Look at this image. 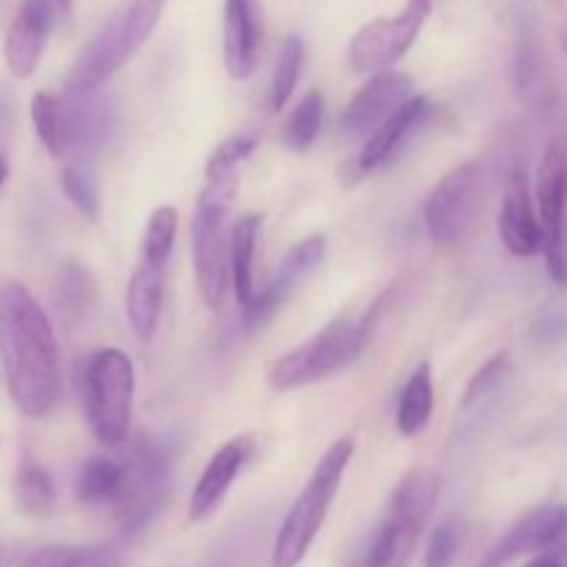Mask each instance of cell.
<instances>
[{
	"instance_id": "1",
	"label": "cell",
	"mask_w": 567,
	"mask_h": 567,
	"mask_svg": "<svg viewBox=\"0 0 567 567\" xmlns=\"http://www.w3.org/2000/svg\"><path fill=\"white\" fill-rule=\"evenodd\" d=\"M0 360L17 410L44 419L61 396L59 343L48 313L17 280L0 286Z\"/></svg>"
},
{
	"instance_id": "2",
	"label": "cell",
	"mask_w": 567,
	"mask_h": 567,
	"mask_svg": "<svg viewBox=\"0 0 567 567\" xmlns=\"http://www.w3.org/2000/svg\"><path fill=\"white\" fill-rule=\"evenodd\" d=\"M238 188V164L210 155L205 169V186L199 192L192 219L194 271H197L199 297L208 308H225L230 291V214Z\"/></svg>"
},
{
	"instance_id": "3",
	"label": "cell",
	"mask_w": 567,
	"mask_h": 567,
	"mask_svg": "<svg viewBox=\"0 0 567 567\" xmlns=\"http://www.w3.org/2000/svg\"><path fill=\"white\" fill-rule=\"evenodd\" d=\"M164 6L166 0H122L97 37L78 53L66 75V94L97 92L153 37Z\"/></svg>"
},
{
	"instance_id": "4",
	"label": "cell",
	"mask_w": 567,
	"mask_h": 567,
	"mask_svg": "<svg viewBox=\"0 0 567 567\" xmlns=\"http://www.w3.org/2000/svg\"><path fill=\"white\" fill-rule=\"evenodd\" d=\"M441 476L430 465L410 468L391 496L380 526L371 535L369 548L358 567H408L419 537L435 509Z\"/></svg>"
},
{
	"instance_id": "5",
	"label": "cell",
	"mask_w": 567,
	"mask_h": 567,
	"mask_svg": "<svg viewBox=\"0 0 567 567\" xmlns=\"http://www.w3.org/2000/svg\"><path fill=\"white\" fill-rule=\"evenodd\" d=\"M354 454V437L343 435L321 454L316 463L313 474H310L308 485L299 493L293 507L288 509L286 520H282L280 532H277L275 548H271V567H297L308 557L310 546L319 537L321 524H324L327 513L332 507L338 487H341L343 474H347L349 463Z\"/></svg>"
},
{
	"instance_id": "6",
	"label": "cell",
	"mask_w": 567,
	"mask_h": 567,
	"mask_svg": "<svg viewBox=\"0 0 567 567\" xmlns=\"http://www.w3.org/2000/svg\"><path fill=\"white\" fill-rule=\"evenodd\" d=\"M133 393H136L133 360L114 347L92 352L83 369V402H86L89 430L103 446L116 449L127 441Z\"/></svg>"
},
{
	"instance_id": "7",
	"label": "cell",
	"mask_w": 567,
	"mask_h": 567,
	"mask_svg": "<svg viewBox=\"0 0 567 567\" xmlns=\"http://www.w3.org/2000/svg\"><path fill=\"white\" fill-rule=\"evenodd\" d=\"M365 341H369L365 319L330 321L324 330H319L313 338H308V341L293 347L291 352H286L271 363L269 388L277 393H288L327 380V377L349 369L360 358Z\"/></svg>"
},
{
	"instance_id": "8",
	"label": "cell",
	"mask_w": 567,
	"mask_h": 567,
	"mask_svg": "<svg viewBox=\"0 0 567 567\" xmlns=\"http://www.w3.org/2000/svg\"><path fill=\"white\" fill-rule=\"evenodd\" d=\"M125 480H122L120 498L114 502L116 520L125 537L142 535L150 526L153 515L158 513L166 498V482H169L172 460L164 443L153 437H138L127 463H122Z\"/></svg>"
},
{
	"instance_id": "9",
	"label": "cell",
	"mask_w": 567,
	"mask_h": 567,
	"mask_svg": "<svg viewBox=\"0 0 567 567\" xmlns=\"http://www.w3.org/2000/svg\"><path fill=\"white\" fill-rule=\"evenodd\" d=\"M535 197L546 271L559 288H567V153L559 142H551L543 153Z\"/></svg>"
},
{
	"instance_id": "10",
	"label": "cell",
	"mask_w": 567,
	"mask_h": 567,
	"mask_svg": "<svg viewBox=\"0 0 567 567\" xmlns=\"http://www.w3.org/2000/svg\"><path fill=\"white\" fill-rule=\"evenodd\" d=\"M435 0H408L396 17H380L360 28L349 42V64L358 72L391 70L419 39Z\"/></svg>"
},
{
	"instance_id": "11",
	"label": "cell",
	"mask_w": 567,
	"mask_h": 567,
	"mask_svg": "<svg viewBox=\"0 0 567 567\" xmlns=\"http://www.w3.org/2000/svg\"><path fill=\"white\" fill-rule=\"evenodd\" d=\"M482 203V169L476 161L454 166L430 192L424 205L426 233L435 244L452 247L474 225Z\"/></svg>"
},
{
	"instance_id": "12",
	"label": "cell",
	"mask_w": 567,
	"mask_h": 567,
	"mask_svg": "<svg viewBox=\"0 0 567 567\" xmlns=\"http://www.w3.org/2000/svg\"><path fill=\"white\" fill-rule=\"evenodd\" d=\"M430 114L432 103L424 94H413L408 103L399 105V109L393 111L369 138H365L363 153L347 166L349 183L360 181V177L371 175V172L382 169V166H388L391 161H396L399 153L413 142L415 133L426 125Z\"/></svg>"
},
{
	"instance_id": "13",
	"label": "cell",
	"mask_w": 567,
	"mask_h": 567,
	"mask_svg": "<svg viewBox=\"0 0 567 567\" xmlns=\"http://www.w3.org/2000/svg\"><path fill=\"white\" fill-rule=\"evenodd\" d=\"M410 97H413V78L396 70L377 72L343 109L338 122L341 133L349 138H369Z\"/></svg>"
},
{
	"instance_id": "14",
	"label": "cell",
	"mask_w": 567,
	"mask_h": 567,
	"mask_svg": "<svg viewBox=\"0 0 567 567\" xmlns=\"http://www.w3.org/2000/svg\"><path fill=\"white\" fill-rule=\"evenodd\" d=\"M324 252H327L324 236L302 238V241H299L297 247L282 258V264L277 266L269 286H266L264 291L255 293L249 308H244V324H247V330H258V327H264L266 321H269L282 305H286V299L297 291L299 282L308 280L310 271L321 264Z\"/></svg>"
},
{
	"instance_id": "15",
	"label": "cell",
	"mask_w": 567,
	"mask_h": 567,
	"mask_svg": "<svg viewBox=\"0 0 567 567\" xmlns=\"http://www.w3.org/2000/svg\"><path fill=\"white\" fill-rule=\"evenodd\" d=\"M567 532V507L563 504H546L532 509L518 520L507 535L498 537L476 567H507L513 559L526 554H540L557 546Z\"/></svg>"
},
{
	"instance_id": "16",
	"label": "cell",
	"mask_w": 567,
	"mask_h": 567,
	"mask_svg": "<svg viewBox=\"0 0 567 567\" xmlns=\"http://www.w3.org/2000/svg\"><path fill=\"white\" fill-rule=\"evenodd\" d=\"M53 28V0H22L6 33L3 55L14 78H31Z\"/></svg>"
},
{
	"instance_id": "17",
	"label": "cell",
	"mask_w": 567,
	"mask_h": 567,
	"mask_svg": "<svg viewBox=\"0 0 567 567\" xmlns=\"http://www.w3.org/2000/svg\"><path fill=\"white\" fill-rule=\"evenodd\" d=\"M249 454H252V441L247 435L233 437L227 441L214 457L205 465L203 476L194 485L192 502H188V520L199 524V520L210 518V515L219 509V504L225 502L227 491L236 482V476L241 474V468L247 465Z\"/></svg>"
},
{
	"instance_id": "18",
	"label": "cell",
	"mask_w": 567,
	"mask_h": 567,
	"mask_svg": "<svg viewBox=\"0 0 567 567\" xmlns=\"http://www.w3.org/2000/svg\"><path fill=\"white\" fill-rule=\"evenodd\" d=\"M498 236H502L504 247L518 258H532L543 249V233L535 203H532L529 181L520 169L509 175L502 214H498Z\"/></svg>"
},
{
	"instance_id": "19",
	"label": "cell",
	"mask_w": 567,
	"mask_h": 567,
	"mask_svg": "<svg viewBox=\"0 0 567 567\" xmlns=\"http://www.w3.org/2000/svg\"><path fill=\"white\" fill-rule=\"evenodd\" d=\"M264 42V22L255 0H225V66L244 81L255 72Z\"/></svg>"
},
{
	"instance_id": "20",
	"label": "cell",
	"mask_w": 567,
	"mask_h": 567,
	"mask_svg": "<svg viewBox=\"0 0 567 567\" xmlns=\"http://www.w3.org/2000/svg\"><path fill=\"white\" fill-rule=\"evenodd\" d=\"M164 293H166V266L138 260L127 280L125 293V313L131 321L133 332L142 341H150L158 330L161 313H164Z\"/></svg>"
},
{
	"instance_id": "21",
	"label": "cell",
	"mask_w": 567,
	"mask_h": 567,
	"mask_svg": "<svg viewBox=\"0 0 567 567\" xmlns=\"http://www.w3.org/2000/svg\"><path fill=\"white\" fill-rule=\"evenodd\" d=\"M66 153H94L114 125V111L94 92L66 94Z\"/></svg>"
},
{
	"instance_id": "22",
	"label": "cell",
	"mask_w": 567,
	"mask_h": 567,
	"mask_svg": "<svg viewBox=\"0 0 567 567\" xmlns=\"http://www.w3.org/2000/svg\"><path fill=\"white\" fill-rule=\"evenodd\" d=\"M260 216L247 214L230 230V286L241 308H249L255 299V249H258Z\"/></svg>"
},
{
	"instance_id": "23",
	"label": "cell",
	"mask_w": 567,
	"mask_h": 567,
	"mask_svg": "<svg viewBox=\"0 0 567 567\" xmlns=\"http://www.w3.org/2000/svg\"><path fill=\"white\" fill-rule=\"evenodd\" d=\"M432 410H435V388H432L430 363H419L410 374L408 385L402 388L399 399L396 424L404 437H415L430 426Z\"/></svg>"
},
{
	"instance_id": "24",
	"label": "cell",
	"mask_w": 567,
	"mask_h": 567,
	"mask_svg": "<svg viewBox=\"0 0 567 567\" xmlns=\"http://www.w3.org/2000/svg\"><path fill=\"white\" fill-rule=\"evenodd\" d=\"M125 471L122 463L111 457H92L81 465L75 476V502L78 504H114L120 498Z\"/></svg>"
},
{
	"instance_id": "25",
	"label": "cell",
	"mask_w": 567,
	"mask_h": 567,
	"mask_svg": "<svg viewBox=\"0 0 567 567\" xmlns=\"http://www.w3.org/2000/svg\"><path fill=\"white\" fill-rule=\"evenodd\" d=\"M20 567H122V557L111 546H44Z\"/></svg>"
},
{
	"instance_id": "26",
	"label": "cell",
	"mask_w": 567,
	"mask_h": 567,
	"mask_svg": "<svg viewBox=\"0 0 567 567\" xmlns=\"http://www.w3.org/2000/svg\"><path fill=\"white\" fill-rule=\"evenodd\" d=\"M55 305H59V313L66 324H78V321L86 319V313L94 305V282L83 266L66 264L59 271Z\"/></svg>"
},
{
	"instance_id": "27",
	"label": "cell",
	"mask_w": 567,
	"mask_h": 567,
	"mask_svg": "<svg viewBox=\"0 0 567 567\" xmlns=\"http://www.w3.org/2000/svg\"><path fill=\"white\" fill-rule=\"evenodd\" d=\"M31 120L42 138L44 150L53 158L66 155V116H64V97L53 92H37L31 97Z\"/></svg>"
},
{
	"instance_id": "28",
	"label": "cell",
	"mask_w": 567,
	"mask_h": 567,
	"mask_svg": "<svg viewBox=\"0 0 567 567\" xmlns=\"http://www.w3.org/2000/svg\"><path fill=\"white\" fill-rule=\"evenodd\" d=\"M321 120H324V94L313 89V92H308L299 100V105L291 111L286 125H282V144L293 150V153H305L316 142V136H319Z\"/></svg>"
},
{
	"instance_id": "29",
	"label": "cell",
	"mask_w": 567,
	"mask_h": 567,
	"mask_svg": "<svg viewBox=\"0 0 567 567\" xmlns=\"http://www.w3.org/2000/svg\"><path fill=\"white\" fill-rule=\"evenodd\" d=\"M17 509L25 515H48L55 507V485L48 471L37 463H25L14 482Z\"/></svg>"
},
{
	"instance_id": "30",
	"label": "cell",
	"mask_w": 567,
	"mask_h": 567,
	"mask_svg": "<svg viewBox=\"0 0 567 567\" xmlns=\"http://www.w3.org/2000/svg\"><path fill=\"white\" fill-rule=\"evenodd\" d=\"M175 238H177V208H172V205H161V208H155L153 214H150L147 227H144L142 258L138 260L166 266L172 249H175Z\"/></svg>"
},
{
	"instance_id": "31",
	"label": "cell",
	"mask_w": 567,
	"mask_h": 567,
	"mask_svg": "<svg viewBox=\"0 0 567 567\" xmlns=\"http://www.w3.org/2000/svg\"><path fill=\"white\" fill-rule=\"evenodd\" d=\"M305 64V44L297 33L282 42L280 59H277L275 78H271V111H282V105L291 100L293 89H297L299 75H302Z\"/></svg>"
},
{
	"instance_id": "32",
	"label": "cell",
	"mask_w": 567,
	"mask_h": 567,
	"mask_svg": "<svg viewBox=\"0 0 567 567\" xmlns=\"http://www.w3.org/2000/svg\"><path fill=\"white\" fill-rule=\"evenodd\" d=\"M509 377H513V358H509V352L493 354V358L476 371L474 380L468 382V388H465L463 408L468 410L474 408V404L487 402L491 396H496V393L507 385Z\"/></svg>"
},
{
	"instance_id": "33",
	"label": "cell",
	"mask_w": 567,
	"mask_h": 567,
	"mask_svg": "<svg viewBox=\"0 0 567 567\" xmlns=\"http://www.w3.org/2000/svg\"><path fill=\"white\" fill-rule=\"evenodd\" d=\"M463 524H460L457 518H443L430 537L424 567H454L460 548H463Z\"/></svg>"
},
{
	"instance_id": "34",
	"label": "cell",
	"mask_w": 567,
	"mask_h": 567,
	"mask_svg": "<svg viewBox=\"0 0 567 567\" xmlns=\"http://www.w3.org/2000/svg\"><path fill=\"white\" fill-rule=\"evenodd\" d=\"M61 188H64L66 199L86 216L89 221L100 219V197L94 183L89 181L86 172H81L78 166H64L61 169Z\"/></svg>"
},
{
	"instance_id": "35",
	"label": "cell",
	"mask_w": 567,
	"mask_h": 567,
	"mask_svg": "<svg viewBox=\"0 0 567 567\" xmlns=\"http://www.w3.org/2000/svg\"><path fill=\"white\" fill-rule=\"evenodd\" d=\"M11 131H14V97L6 86H0V150H9Z\"/></svg>"
},
{
	"instance_id": "36",
	"label": "cell",
	"mask_w": 567,
	"mask_h": 567,
	"mask_svg": "<svg viewBox=\"0 0 567 567\" xmlns=\"http://www.w3.org/2000/svg\"><path fill=\"white\" fill-rule=\"evenodd\" d=\"M565 332H567V321L557 319V316H551V319L537 321L535 330H532V338H535L537 343H554V341H559Z\"/></svg>"
},
{
	"instance_id": "37",
	"label": "cell",
	"mask_w": 567,
	"mask_h": 567,
	"mask_svg": "<svg viewBox=\"0 0 567 567\" xmlns=\"http://www.w3.org/2000/svg\"><path fill=\"white\" fill-rule=\"evenodd\" d=\"M526 567H565V563L557 557V554H537V557Z\"/></svg>"
},
{
	"instance_id": "38",
	"label": "cell",
	"mask_w": 567,
	"mask_h": 567,
	"mask_svg": "<svg viewBox=\"0 0 567 567\" xmlns=\"http://www.w3.org/2000/svg\"><path fill=\"white\" fill-rule=\"evenodd\" d=\"M14 559H17V551L11 546H3V543H0V567H9V565H14Z\"/></svg>"
},
{
	"instance_id": "39",
	"label": "cell",
	"mask_w": 567,
	"mask_h": 567,
	"mask_svg": "<svg viewBox=\"0 0 567 567\" xmlns=\"http://www.w3.org/2000/svg\"><path fill=\"white\" fill-rule=\"evenodd\" d=\"M6 177H9V158H6V153L0 150V188H3Z\"/></svg>"
},
{
	"instance_id": "40",
	"label": "cell",
	"mask_w": 567,
	"mask_h": 567,
	"mask_svg": "<svg viewBox=\"0 0 567 567\" xmlns=\"http://www.w3.org/2000/svg\"><path fill=\"white\" fill-rule=\"evenodd\" d=\"M55 3H59L61 9H64V11H70V9H72V0H55Z\"/></svg>"
},
{
	"instance_id": "41",
	"label": "cell",
	"mask_w": 567,
	"mask_h": 567,
	"mask_svg": "<svg viewBox=\"0 0 567 567\" xmlns=\"http://www.w3.org/2000/svg\"><path fill=\"white\" fill-rule=\"evenodd\" d=\"M563 44H565V50H567V31L563 33Z\"/></svg>"
}]
</instances>
